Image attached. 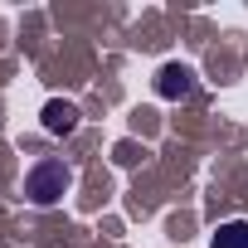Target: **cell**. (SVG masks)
Returning a JSON list of instances; mask_svg holds the SVG:
<instances>
[{
  "instance_id": "obj_1",
  "label": "cell",
  "mask_w": 248,
  "mask_h": 248,
  "mask_svg": "<svg viewBox=\"0 0 248 248\" xmlns=\"http://www.w3.org/2000/svg\"><path fill=\"white\" fill-rule=\"evenodd\" d=\"M68 185H73V175H68L59 161H44V166H34V170H30L25 195H30L34 204H54V200H63V195H68Z\"/></svg>"
},
{
  "instance_id": "obj_2",
  "label": "cell",
  "mask_w": 248,
  "mask_h": 248,
  "mask_svg": "<svg viewBox=\"0 0 248 248\" xmlns=\"http://www.w3.org/2000/svg\"><path fill=\"white\" fill-rule=\"evenodd\" d=\"M190 88H195V73H190L185 63H166V68L156 73V93H161V97H185Z\"/></svg>"
},
{
  "instance_id": "obj_3",
  "label": "cell",
  "mask_w": 248,
  "mask_h": 248,
  "mask_svg": "<svg viewBox=\"0 0 248 248\" xmlns=\"http://www.w3.org/2000/svg\"><path fill=\"white\" fill-rule=\"evenodd\" d=\"M73 127H78V107L73 102H59V97L44 102V132L49 137H68Z\"/></svg>"
},
{
  "instance_id": "obj_4",
  "label": "cell",
  "mask_w": 248,
  "mask_h": 248,
  "mask_svg": "<svg viewBox=\"0 0 248 248\" xmlns=\"http://www.w3.org/2000/svg\"><path fill=\"white\" fill-rule=\"evenodd\" d=\"M209 248H248V219H229V224H219V233L209 238Z\"/></svg>"
}]
</instances>
